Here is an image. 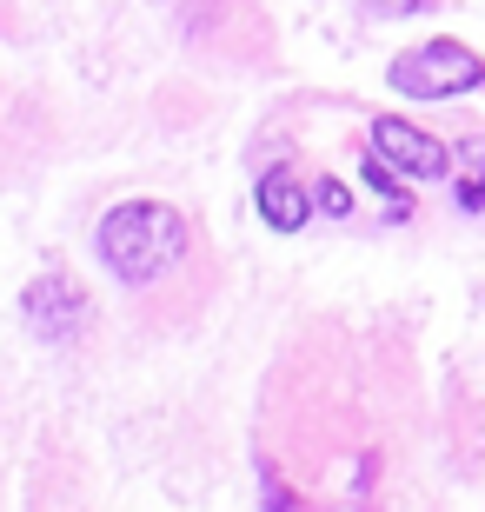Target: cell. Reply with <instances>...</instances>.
I'll use <instances>...</instances> for the list:
<instances>
[{
    "mask_svg": "<svg viewBox=\"0 0 485 512\" xmlns=\"http://www.w3.org/2000/svg\"><path fill=\"white\" fill-rule=\"evenodd\" d=\"M100 260H107L113 280L153 286L160 273H173L187 260V220L160 200H127L100 220Z\"/></svg>",
    "mask_w": 485,
    "mask_h": 512,
    "instance_id": "1",
    "label": "cell"
},
{
    "mask_svg": "<svg viewBox=\"0 0 485 512\" xmlns=\"http://www.w3.org/2000/svg\"><path fill=\"white\" fill-rule=\"evenodd\" d=\"M485 67L472 47H459V40H426V47H412V54L392 60V87L406 100H446V94H466V87H479Z\"/></svg>",
    "mask_w": 485,
    "mask_h": 512,
    "instance_id": "2",
    "label": "cell"
},
{
    "mask_svg": "<svg viewBox=\"0 0 485 512\" xmlns=\"http://www.w3.org/2000/svg\"><path fill=\"white\" fill-rule=\"evenodd\" d=\"M373 153L386 160V173H406V180H439L452 167L446 147L432 133L406 127V120H373Z\"/></svg>",
    "mask_w": 485,
    "mask_h": 512,
    "instance_id": "3",
    "label": "cell"
},
{
    "mask_svg": "<svg viewBox=\"0 0 485 512\" xmlns=\"http://www.w3.org/2000/svg\"><path fill=\"white\" fill-rule=\"evenodd\" d=\"M20 306H27V326H34V333H47V340H67V333H80V320H87V293H80L67 273L34 280Z\"/></svg>",
    "mask_w": 485,
    "mask_h": 512,
    "instance_id": "4",
    "label": "cell"
},
{
    "mask_svg": "<svg viewBox=\"0 0 485 512\" xmlns=\"http://www.w3.org/2000/svg\"><path fill=\"white\" fill-rule=\"evenodd\" d=\"M306 213H313V200H306V187H299L293 173H260V220L266 227H306Z\"/></svg>",
    "mask_w": 485,
    "mask_h": 512,
    "instance_id": "5",
    "label": "cell"
},
{
    "mask_svg": "<svg viewBox=\"0 0 485 512\" xmlns=\"http://www.w3.org/2000/svg\"><path fill=\"white\" fill-rule=\"evenodd\" d=\"M366 14H386V20H399V14H426L432 0H359Z\"/></svg>",
    "mask_w": 485,
    "mask_h": 512,
    "instance_id": "6",
    "label": "cell"
},
{
    "mask_svg": "<svg viewBox=\"0 0 485 512\" xmlns=\"http://www.w3.org/2000/svg\"><path fill=\"white\" fill-rule=\"evenodd\" d=\"M313 200H319L326 213H346V207H353V193L339 187V180H319V193H313Z\"/></svg>",
    "mask_w": 485,
    "mask_h": 512,
    "instance_id": "7",
    "label": "cell"
}]
</instances>
